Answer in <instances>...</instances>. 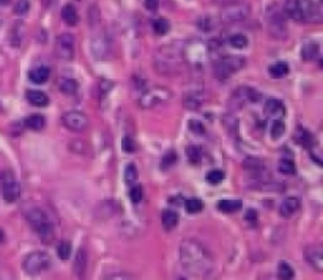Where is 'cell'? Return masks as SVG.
<instances>
[{
  "mask_svg": "<svg viewBox=\"0 0 323 280\" xmlns=\"http://www.w3.org/2000/svg\"><path fill=\"white\" fill-rule=\"evenodd\" d=\"M180 261L191 277H210L214 268L210 250L196 239H186L180 244Z\"/></svg>",
  "mask_w": 323,
  "mask_h": 280,
  "instance_id": "1",
  "label": "cell"
},
{
  "mask_svg": "<svg viewBox=\"0 0 323 280\" xmlns=\"http://www.w3.org/2000/svg\"><path fill=\"white\" fill-rule=\"evenodd\" d=\"M185 43L173 41L169 44H164L155 51L153 55V66L159 74L170 76L178 72L182 66L185 65Z\"/></svg>",
  "mask_w": 323,
  "mask_h": 280,
  "instance_id": "2",
  "label": "cell"
},
{
  "mask_svg": "<svg viewBox=\"0 0 323 280\" xmlns=\"http://www.w3.org/2000/svg\"><path fill=\"white\" fill-rule=\"evenodd\" d=\"M285 14L295 22H318L321 19V7L312 0H289Z\"/></svg>",
  "mask_w": 323,
  "mask_h": 280,
  "instance_id": "3",
  "label": "cell"
},
{
  "mask_svg": "<svg viewBox=\"0 0 323 280\" xmlns=\"http://www.w3.org/2000/svg\"><path fill=\"white\" fill-rule=\"evenodd\" d=\"M27 222L28 225H30L37 233H38V236L41 238V241L45 243V244H49L52 243L54 239V225L51 222V219L49 216L40 210V208H33L27 213Z\"/></svg>",
  "mask_w": 323,
  "mask_h": 280,
  "instance_id": "4",
  "label": "cell"
},
{
  "mask_svg": "<svg viewBox=\"0 0 323 280\" xmlns=\"http://www.w3.org/2000/svg\"><path fill=\"white\" fill-rule=\"evenodd\" d=\"M246 65V58L241 55H227L213 63V74L219 81H226L232 77L235 72L243 69Z\"/></svg>",
  "mask_w": 323,
  "mask_h": 280,
  "instance_id": "5",
  "label": "cell"
},
{
  "mask_svg": "<svg viewBox=\"0 0 323 280\" xmlns=\"http://www.w3.org/2000/svg\"><path fill=\"white\" fill-rule=\"evenodd\" d=\"M90 54L98 62H106L112 57L114 41L107 32H99L90 39Z\"/></svg>",
  "mask_w": 323,
  "mask_h": 280,
  "instance_id": "6",
  "label": "cell"
},
{
  "mask_svg": "<svg viewBox=\"0 0 323 280\" xmlns=\"http://www.w3.org/2000/svg\"><path fill=\"white\" fill-rule=\"evenodd\" d=\"M49 266H51V257L46 252H41V250L28 254L22 261V268L28 275H38L49 269Z\"/></svg>",
  "mask_w": 323,
  "mask_h": 280,
  "instance_id": "7",
  "label": "cell"
},
{
  "mask_svg": "<svg viewBox=\"0 0 323 280\" xmlns=\"http://www.w3.org/2000/svg\"><path fill=\"white\" fill-rule=\"evenodd\" d=\"M169 98H170V92L167 90V88L155 87V88H150V90L143 92V95L139 99V106L145 110L147 109H155V107L166 104V102L169 101Z\"/></svg>",
  "mask_w": 323,
  "mask_h": 280,
  "instance_id": "8",
  "label": "cell"
},
{
  "mask_svg": "<svg viewBox=\"0 0 323 280\" xmlns=\"http://www.w3.org/2000/svg\"><path fill=\"white\" fill-rule=\"evenodd\" d=\"M260 98L262 96L256 90H253L251 87H240L232 93V96L229 99V110L237 112V110L243 109L247 102H257Z\"/></svg>",
  "mask_w": 323,
  "mask_h": 280,
  "instance_id": "9",
  "label": "cell"
},
{
  "mask_svg": "<svg viewBox=\"0 0 323 280\" xmlns=\"http://www.w3.org/2000/svg\"><path fill=\"white\" fill-rule=\"evenodd\" d=\"M0 190H2L4 200L7 203L18 202L21 197V184L18 183L16 176L8 170L0 175Z\"/></svg>",
  "mask_w": 323,
  "mask_h": 280,
  "instance_id": "10",
  "label": "cell"
},
{
  "mask_svg": "<svg viewBox=\"0 0 323 280\" xmlns=\"http://www.w3.org/2000/svg\"><path fill=\"white\" fill-rule=\"evenodd\" d=\"M249 13H251V7H249L247 4L233 2V4H229L223 8L221 21L227 22V24L240 22V21H244L249 16Z\"/></svg>",
  "mask_w": 323,
  "mask_h": 280,
  "instance_id": "11",
  "label": "cell"
},
{
  "mask_svg": "<svg viewBox=\"0 0 323 280\" xmlns=\"http://www.w3.org/2000/svg\"><path fill=\"white\" fill-rule=\"evenodd\" d=\"M76 52V38L71 33H62L55 41V54L65 62L73 60Z\"/></svg>",
  "mask_w": 323,
  "mask_h": 280,
  "instance_id": "12",
  "label": "cell"
},
{
  "mask_svg": "<svg viewBox=\"0 0 323 280\" xmlns=\"http://www.w3.org/2000/svg\"><path fill=\"white\" fill-rule=\"evenodd\" d=\"M268 33L276 39L287 38V25L284 19V13L276 8L268 13Z\"/></svg>",
  "mask_w": 323,
  "mask_h": 280,
  "instance_id": "13",
  "label": "cell"
},
{
  "mask_svg": "<svg viewBox=\"0 0 323 280\" xmlns=\"http://www.w3.org/2000/svg\"><path fill=\"white\" fill-rule=\"evenodd\" d=\"M62 123L66 129L73 132H82L87 126H89V118L79 110H69L65 112L62 116Z\"/></svg>",
  "mask_w": 323,
  "mask_h": 280,
  "instance_id": "14",
  "label": "cell"
},
{
  "mask_svg": "<svg viewBox=\"0 0 323 280\" xmlns=\"http://www.w3.org/2000/svg\"><path fill=\"white\" fill-rule=\"evenodd\" d=\"M304 260L317 272H321L323 271V247L318 246V244L306 247L304 249Z\"/></svg>",
  "mask_w": 323,
  "mask_h": 280,
  "instance_id": "15",
  "label": "cell"
},
{
  "mask_svg": "<svg viewBox=\"0 0 323 280\" xmlns=\"http://www.w3.org/2000/svg\"><path fill=\"white\" fill-rule=\"evenodd\" d=\"M203 102H205V98H203L202 92H199V90H191L183 95V106L189 110L200 109L203 106Z\"/></svg>",
  "mask_w": 323,
  "mask_h": 280,
  "instance_id": "16",
  "label": "cell"
},
{
  "mask_svg": "<svg viewBox=\"0 0 323 280\" xmlns=\"http://www.w3.org/2000/svg\"><path fill=\"white\" fill-rule=\"evenodd\" d=\"M300 206H301V202L298 197H287L281 203V206H279V214L282 217H292L300 210Z\"/></svg>",
  "mask_w": 323,
  "mask_h": 280,
  "instance_id": "17",
  "label": "cell"
},
{
  "mask_svg": "<svg viewBox=\"0 0 323 280\" xmlns=\"http://www.w3.org/2000/svg\"><path fill=\"white\" fill-rule=\"evenodd\" d=\"M263 110H265V113H267L268 116H273V118H279V116L285 115V107H284V104H282V102L279 101V99H276V98L267 99Z\"/></svg>",
  "mask_w": 323,
  "mask_h": 280,
  "instance_id": "18",
  "label": "cell"
},
{
  "mask_svg": "<svg viewBox=\"0 0 323 280\" xmlns=\"http://www.w3.org/2000/svg\"><path fill=\"white\" fill-rule=\"evenodd\" d=\"M73 269H75V274L78 278H84L87 274V250L84 247H81L76 254L75 258V264H73Z\"/></svg>",
  "mask_w": 323,
  "mask_h": 280,
  "instance_id": "19",
  "label": "cell"
},
{
  "mask_svg": "<svg viewBox=\"0 0 323 280\" xmlns=\"http://www.w3.org/2000/svg\"><path fill=\"white\" fill-rule=\"evenodd\" d=\"M25 98H27V101L30 102L32 106H35V107H46V106L49 104V98H48V95L43 93V92H40V90H28V92L25 93Z\"/></svg>",
  "mask_w": 323,
  "mask_h": 280,
  "instance_id": "20",
  "label": "cell"
},
{
  "mask_svg": "<svg viewBox=\"0 0 323 280\" xmlns=\"http://www.w3.org/2000/svg\"><path fill=\"white\" fill-rule=\"evenodd\" d=\"M318 54H320V46H318V43H315V41L306 43L303 46V51H301V55H303L304 62H314L315 58L318 57Z\"/></svg>",
  "mask_w": 323,
  "mask_h": 280,
  "instance_id": "21",
  "label": "cell"
},
{
  "mask_svg": "<svg viewBox=\"0 0 323 280\" xmlns=\"http://www.w3.org/2000/svg\"><path fill=\"white\" fill-rule=\"evenodd\" d=\"M57 85H58V90L65 95H75L79 90V84L71 77H60Z\"/></svg>",
  "mask_w": 323,
  "mask_h": 280,
  "instance_id": "22",
  "label": "cell"
},
{
  "mask_svg": "<svg viewBox=\"0 0 323 280\" xmlns=\"http://www.w3.org/2000/svg\"><path fill=\"white\" fill-rule=\"evenodd\" d=\"M241 200L240 198H224L218 203V210L223 211V213H227V214H232L235 211H238L241 208Z\"/></svg>",
  "mask_w": 323,
  "mask_h": 280,
  "instance_id": "23",
  "label": "cell"
},
{
  "mask_svg": "<svg viewBox=\"0 0 323 280\" xmlns=\"http://www.w3.org/2000/svg\"><path fill=\"white\" fill-rule=\"evenodd\" d=\"M28 79H30L33 84H45L49 79V68L46 66H38L35 69H32L28 72Z\"/></svg>",
  "mask_w": 323,
  "mask_h": 280,
  "instance_id": "24",
  "label": "cell"
},
{
  "mask_svg": "<svg viewBox=\"0 0 323 280\" xmlns=\"http://www.w3.org/2000/svg\"><path fill=\"white\" fill-rule=\"evenodd\" d=\"M62 19L68 24V25H78L79 22V14L76 11V8L73 5H65L62 8Z\"/></svg>",
  "mask_w": 323,
  "mask_h": 280,
  "instance_id": "25",
  "label": "cell"
},
{
  "mask_svg": "<svg viewBox=\"0 0 323 280\" xmlns=\"http://www.w3.org/2000/svg\"><path fill=\"white\" fill-rule=\"evenodd\" d=\"M161 220H163V227L167 231H170L178 224V214L172 210H166V211H163V217H161Z\"/></svg>",
  "mask_w": 323,
  "mask_h": 280,
  "instance_id": "26",
  "label": "cell"
},
{
  "mask_svg": "<svg viewBox=\"0 0 323 280\" xmlns=\"http://www.w3.org/2000/svg\"><path fill=\"white\" fill-rule=\"evenodd\" d=\"M268 72L273 79H282L289 74V65L284 62H277L268 68Z\"/></svg>",
  "mask_w": 323,
  "mask_h": 280,
  "instance_id": "27",
  "label": "cell"
},
{
  "mask_svg": "<svg viewBox=\"0 0 323 280\" xmlns=\"http://www.w3.org/2000/svg\"><path fill=\"white\" fill-rule=\"evenodd\" d=\"M46 125V120H45V116L43 115H30V116H27V120H25V126L28 129H33V131H41L43 128H45Z\"/></svg>",
  "mask_w": 323,
  "mask_h": 280,
  "instance_id": "28",
  "label": "cell"
},
{
  "mask_svg": "<svg viewBox=\"0 0 323 280\" xmlns=\"http://www.w3.org/2000/svg\"><path fill=\"white\" fill-rule=\"evenodd\" d=\"M243 169L247 173H253V172H259L262 169H265V166H263V162L257 157H246L243 162Z\"/></svg>",
  "mask_w": 323,
  "mask_h": 280,
  "instance_id": "29",
  "label": "cell"
},
{
  "mask_svg": "<svg viewBox=\"0 0 323 280\" xmlns=\"http://www.w3.org/2000/svg\"><path fill=\"white\" fill-rule=\"evenodd\" d=\"M153 30L156 35H166L169 30H170V24L167 19L164 18H159V19H155L153 21Z\"/></svg>",
  "mask_w": 323,
  "mask_h": 280,
  "instance_id": "30",
  "label": "cell"
},
{
  "mask_svg": "<svg viewBox=\"0 0 323 280\" xmlns=\"http://www.w3.org/2000/svg\"><path fill=\"white\" fill-rule=\"evenodd\" d=\"M293 275H295V271L292 269V266L289 263L285 261H281L277 264V277L279 278H293Z\"/></svg>",
  "mask_w": 323,
  "mask_h": 280,
  "instance_id": "31",
  "label": "cell"
},
{
  "mask_svg": "<svg viewBox=\"0 0 323 280\" xmlns=\"http://www.w3.org/2000/svg\"><path fill=\"white\" fill-rule=\"evenodd\" d=\"M186 154H188V159L193 166H199L200 164V159H202V151L199 146H194L191 145L189 148L186 150Z\"/></svg>",
  "mask_w": 323,
  "mask_h": 280,
  "instance_id": "32",
  "label": "cell"
},
{
  "mask_svg": "<svg viewBox=\"0 0 323 280\" xmlns=\"http://www.w3.org/2000/svg\"><path fill=\"white\" fill-rule=\"evenodd\" d=\"M185 206H186L188 213H191V214L200 213V211L203 210V203H202V200H200V198H197V197L188 198V200H186V203H185Z\"/></svg>",
  "mask_w": 323,
  "mask_h": 280,
  "instance_id": "33",
  "label": "cell"
},
{
  "mask_svg": "<svg viewBox=\"0 0 323 280\" xmlns=\"http://www.w3.org/2000/svg\"><path fill=\"white\" fill-rule=\"evenodd\" d=\"M295 140L300 142L301 145H304L306 148H311V145H312V136H311V132H307L304 129H298L297 131V134H295Z\"/></svg>",
  "mask_w": 323,
  "mask_h": 280,
  "instance_id": "34",
  "label": "cell"
},
{
  "mask_svg": "<svg viewBox=\"0 0 323 280\" xmlns=\"http://www.w3.org/2000/svg\"><path fill=\"white\" fill-rule=\"evenodd\" d=\"M229 44L232 48L235 49H244L247 46V38L241 33H237V35H232L229 38Z\"/></svg>",
  "mask_w": 323,
  "mask_h": 280,
  "instance_id": "35",
  "label": "cell"
},
{
  "mask_svg": "<svg viewBox=\"0 0 323 280\" xmlns=\"http://www.w3.org/2000/svg\"><path fill=\"white\" fill-rule=\"evenodd\" d=\"M277 170L281 172L282 175H295V164H293V161L290 159H282L281 162H279L277 166Z\"/></svg>",
  "mask_w": 323,
  "mask_h": 280,
  "instance_id": "36",
  "label": "cell"
},
{
  "mask_svg": "<svg viewBox=\"0 0 323 280\" xmlns=\"http://www.w3.org/2000/svg\"><path fill=\"white\" fill-rule=\"evenodd\" d=\"M57 255H58V258H62V260H68L71 257V243L69 241L58 243V246H57Z\"/></svg>",
  "mask_w": 323,
  "mask_h": 280,
  "instance_id": "37",
  "label": "cell"
},
{
  "mask_svg": "<svg viewBox=\"0 0 323 280\" xmlns=\"http://www.w3.org/2000/svg\"><path fill=\"white\" fill-rule=\"evenodd\" d=\"M284 132H285V125H284V122H281V120H274L273 125H271V137H273L274 140H277V139H281V137L284 136Z\"/></svg>",
  "mask_w": 323,
  "mask_h": 280,
  "instance_id": "38",
  "label": "cell"
},
{
  "mask_svg": "<svg viewBox=\"0 0 323 280\" xmlns=\"http://www.w3.org/2000/svg\"><path fill=\"white\" fill-rule=\"evenodd\" d=\"M137 180V169L133 166V164H129L126 169H125V181L129 184V186H133Z\"/></svg>",
  "mask_w": 323,
  "mask_h": 280,
  "instance_id": "39",
  "label": "cell"
},
{
  "mask_svg": "<svg viewBox=\"0 0 323 280\" xmlns=\"http://www.w3.org/2000/svg\"><path fill=\"white\" fill-rule=\"evenodd\" d=\"M224 178H226V175L223 170H211L207 175V181L210 184H219L221 181H224Z\"/></svg>",
  "mask_w": 323,
  "mask_h": 280,
  "instance_id": "40",
  "label": "cell"
},
{
  "mask_svg": "<svg viewBox=\"0 0 323 280\" xmlns=\"http://www.w3.org/2000/svg\"><path fill=\"white\" fill-rule=\"evenodd\" d=\"M142 197H143V192H142V187L139 184H133V187L129 189V198L133 203H140L142 202Z\"/></svg>",
  "mask_w": 323,
  "mask_h": 280,
  "instance_id": "41",
  "label": "cell"
},
{
  "mask_svg": "<svg viewBox=\"0 0 323 280\" xmlns=\"http://www.w3.org/2000/svg\"><path fill=\"white\" fill-rule=\"evenodd\" d=\"M224 122H226L227 129H230L232 134H235V132H237V129H238V120L235 118V116H232V115H227L226 118H224Z\"/></svg>",
  "mask_w": 323,
  "mask_h": 280,
  "instance_id": "42",
  "label": "cell"
},
{
  "mask_svg": "<svg viewBox=\"0 0 323 280\" xmlns=\"http://www.w3.org/2000/svg\"><path fill=\"white\" fill-rule=\"evenodd\" d=\"M27 11H28V2L27 0H19L16 7H14V13H16L18 16H24V14H27Z\"/></svg>",
  "mask_w": 323,
  "mask_h": 280,
  "instance_id": "43",
  "label": "cell"
},
{
  "mask_svg": "<svg viewBox=\"0 0 323 280\" xmlns=\"http://www.w3.org/2000/svg\"><path fill=\"white\" fill-rule=\"evenodd\" d=\"M175 161H177V154H175V151H169V153L163 157V169H167V167L173 166Z\"/></svg>",
  "mask_w": 323,
  "mask_h": 280,
  "instance_id": "44",
  "label": "cell"
},
{
  "mask_svg": "<svg viewBox=\"0 0 323 280\" xmlns=\"http://www.w3.org/2000/svg\"><path fill=\"white\" fill-rule=\"evenodd\" d=\"M89 16H90V24H92V25H95V24L99 22V10H98L96 5H92V7H90V10H89Z\"/></svg>",
  "mask_w": 323,
  "mask_h": 280,
  "instance_id": "45",
  "label": "cell"
},
{
  "mask_svg": "<svg viewBox=\"0 0 323 280\" xmlns=\"http://www.w3.org/2000/svg\"><path fill=\"white\" fill-rule=\"evenodd\" d=\"M189 129L196 132V134H203L205 129H203V125L197 120H189Z\"/></svg>",
  "mask_w": 323,
  "mask_h": 280,
  "instance_id": "46",
  "label": "cell"
},
{
  "mask_svg": "<svg viewBox=\"0 0 323 280\" xmlns=\"http://www.w3.org/2000/svg\"><path fill=\"white\" fill-rule=\"evenodd\" d=\"M197 25L202 28L203 32H208V30H211V28H213V24H211V19H210V18H202V19L197 22Z\"/></svg>",
  "mask_w": 323,
  "mask_h": 280,
  "instance_id": "47",
  "label": "cell"
},
{
  "mask_svg": "<svg viewBox=\"0 0 323 280\" xmlns=\"http://www.w3.org/2000/svg\"><path fill=\"white\" fill-rule=\"evenodd\" d=\"M122 146L125 148V151H128V153H133V151L136 150V146H134L133 140H131L129 137H125V139L122 140Z\"/></svg>",
  "mask_w": 323,
  "mask_h": 280,
  "instance_id": "48",
  "label": "cell"
},
{
  "mask_svg": "<svg viewBox=\"0 0 323 280\" xmlns=\"http://www.w3.org/2000/svg\"><path fill=\"white\" fill-rule=\"evenodd\" d=\"M143 5L149 11L155 13L158 10V0H143Z\"/></svg>",
  "mask_w": 323,
  "mask_h": 280,
  "instance_id": "49",
  "label": "cell"
},
{
  "mask_svg": "<svg viewBox=\"0 0 323 280\" xmlns=\"http://www.w3.org/2000/svg\"><path fill=\"white\" fill-rule=\"evenodd\" d=\"M257 217V214H256V211L254 210H249L247 211V214H246V220H254Z\"/></svg>",
  "mask_w": 323,
  "mask_h": 280,
  "instance_id": "50",
  "label": "cell"
},
{
  "mask_svg": "<svg viewBox=\"0 0 323 280\" xmlns=\"http://www.w3.org/2000/svg\"><path fill=\"white\" fill-rule=\"evenodd\" d=\"M109 278H133V275L129 274H119V275H107Z\"/></svg>",
  "mask_w": 323,
  "mask_h": 280,
  "instance_id": "51",
  "label": "cell"
},
{
  "mask_svg": "<svg viewBox=\"0 0 323 280\" xmlns=\"http://www.w3.org/2000/svg\"><path fill=\"white\" fill-rule=\"evenodd\" d=\"M10 2V0H0V7H4V5H7Z\"/></svg>",
  "mask_w": 323,
  "mask_h": 280,
  "instance_id": "52",
  "label": "cell"
},
{
  "mask_svg": "<svg viewBox=\"0 0 323 280\" xmlns=\"http://www.w3.org/2000/svg\"><path fill=\"white\" fill-rule=\"evenodd\" d=\"M214 2H216V4H227L229 0H214Z\"/></svg>",
  "mask_w": 323,
  "mask_h": 280,
  "instance_id": "53",
  "label": "cell"
},
{
  "mask_svg": "<svg viewBox=\"0 0 323 280\" xmlns=\"http://www.w3.org/2000/svg\"><path fill=\"white\" fill-rule=\"evenodd\" d=\"M2 241H4V231L0 230V243H2Z\"/></svg>",
  "mask_w": 323,
  "mask_h": 280,
  "instance_id": "54",
  "label": "cell"
}]
</instances>
